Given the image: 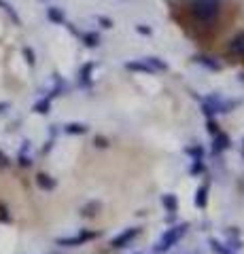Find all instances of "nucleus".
<instances>
[{
	"mask_svg": "<svg viewBox=\"0 0 244 254\" xmlns=\"http://www.w3.org/2000/svg\"><path fill=\"white\" fill-rule=\"evenodd\" d=\"M221 13V0H193L191 15L200 23H212Z\"/></svg>",
	"mask_w": 244,
	"mask_h": 254,
	"instance_id": "obj_1",
	"label": "nucleus"
},
{
	"mask_svg": "<svg viewBox=\"0 0 244 254\" xmlns=\"http://www.w3.org/2000/svg\"><path fill=\"white\" fill-rule=\"evenodd\" d=\"M187 229H189V222H180V225H176V227L166 229V231H163V235L155 242L153 250H155V252H168L172 246H176V244L180 242V237L187 233Z\"/></svg>",
	"mask_w": 244,
	"mask_h": 254,
	"instance_id": "obj_2",
	"label": "nucleus"
},
{
	"mask_svg": "<svg viewBox=\"0 0 244 254\" xmlns=\"http://www.w3.org/2000/svg\"><path fill=\"white\" fill-rule=\"evenodd\" d=\"M96 237H100L98 231H93V229H81L79 233L70 235V237H58L56 244L64 246V248H77V246H83V244H87L91 240H96Z\"/></svg>",
	"mask_w": 244,
	"mask_h": 254,
	"instance_id": "obj_3",
	"label": "nucleus"
},
{
	"mask_svg": "<svg viewBox=\"0 0 244 254\" xmlns=\"http://www.w3.org/2000/svg\"><path fill=\"white\" fill-rule=\"evenodd\" d=\"M232 108H234V102H225V100L219 98V95H208V98L204 100V104H202L204 115H206L208 119L219 115V113H230Z\"/></svg>",
	"mask_w": 244,
	"mask_h": 254,
	"instance_id": "obj_4",
	"label": "nucleus"
},
{
	"mask_svg": "<svg viewBox=\"0 0 244 254\" xmlns=\"http://www.w3.org/2000/svg\"><path fill=\"white\" fill-rule=\"evenodd\" d=\"M138 233H140V229H138V227L125 229V231H121L119 235L111 240V248H113V250H121V248H125V246H130L134 240H136Z\"/></svg>",
	"mask_w": 244,
	"mask_h": 254,
	"instance_id": "obj_5",
	"label": "nucleus"
},
{
	"mask_svg": "<svg viewBox=\"0 0 244 254\" xmlns=\"http://www.w3.org/2000/svg\"><path fill=\"white\" fill-rule=\"evenodd\" d=\"M232 148V140H230V136L227 133H223V131H219L217 136H212V146H210V153L212 155H221V153H225V150H230Z\"/></svg>",
	"mask_w": 244,
	"mask_h": 254,
	"instance_id": "obj_6",
	"label": "nucleus"
},
{
	"mask_svg": "<svg viewBox=\"0 0 244 254\" xmlns=\"http://www.w3.org/2000/svg\"><path fill=\"white\" fill-rule=\"evenodd\" d=\"M208 190H210V180L202 182V185L195 189V197H193V203L198 205V208H206L208 203Z\"/></svg>",
	"mask_w": 244,
	"mask_h": 254,
	"instance_id": "obj_7",
	"label": "nucleus"
},
{
	"mask_svg": "<svg viewBox=\"0 0 244 254\" xmlns=\"http://www.w3.org/2000/svg\"><path fill=\"white\" fill-rule=\"evenodd\" d=\"M36 187H38V189H43V190H53V189L58 187V180H56V178H51L49 174L41 172V174H36Z\"/></svg>",
	"mask_w": 244,
	"mask_h": 254,
	"instance_id": "obj_8",
	"label": "nucleus"
},
{
	"mask_svg": "<svg viewBox=\"0 0 244 254\" xmlns=\"http://www.w3.org/2000/svg\"><path fill=\"white\" fill-rule=\"evenodd\" d=\"M230 53L238 55V58H244V32L236 34L230 41Z\"/></svg>",
	"mask_w": 244,
	"mask_h": 254,
	"instance_id": "obj_9",
	"label": "nucleus"
},
{
	"mask_svg": "<svg viewBox=\"0 0 244 254\" xmlns=\"http://www.w3.org/2000/svg\"><path fill=\"white\" fill-rule=\"evenodd\" d=\"M162 205H163V210H166V212L174 214V212L178 210V199H176V195H174V193L162 195Z\"/></svg>",
	"mask_w": 244,
	"mask_h": 254,
	"instance_id": "obj_10",
	"label": "nucleus"
},
{
	"mask_svg": "<svg viewBox=\"0 0 244 254\" xmlns=\"http://www.w3.org/2000/svg\"><path fill=\"white\" fill-rule=\"evenodd\" d=\"M28 150H30V142L26 140L23 142V146H21V150H19V155H17V165L19 168H30V165H32V159H30Z\"/></svg>",
	"mask_w": 244,
	"mask_h": 254,
	"instance_id": "obj_11",
	"label": "nucleus"
},
{
	"mask_svg": "<svg viewBox=\"0 0 244 254\" xmlns=\"http://www.w3.org/2000/svg\"><path fill=\"white\" fill-rule=\"evenodd\" d=\"M64 131L70 133V136H83V133H87V125H83V123H66Z\"/></svg>",
	"mask_w": 244,
	"mask_h": 254,
	"instance_id": "obj_12",
	"label": "nucleus"
},
{
	"mask_svg": "<svg viewBox=\"0 0 244 254\" xmlns=\"http://www.w3.org/2000/svg\"><path fill=\"white\" fill-rule=\"evenodd\" d=\"M125 68H128V70H136V72H149V74L155 72V70L149 66L145 60L143 62H128V64H125Z\"/></svg>",
	"mask_w": 244,
	"mask_h": 254,
	"instance_id": "obj_13",
	"label": "nucleus"
},
{
	"mask_svg": "<svg viewBox=\"0 0 244 254\" xmlns=\"http://www.w3.org/2000/svg\"><path fill=\"white\" fill-rule=\"evenodd\" d=\"M98 210H100V201H89L87 205L81 208V216L83 218H93L98 214Z\"/></svg>",
	"mask_w": 244,
	"mask_h": 254,
	"instance_id": "obj_14",
	"label": "nucleus"
},
{
	"mask_svg": "<svg viewBox=\"0 0 244 254\" xmlns=\"http://www.w3.org/2000/svg\"><path fill=\"white\" fill-rule=\"evenodd\" d=\"M206 172V165H204V159H191V168H189V176H200V174Z\"/></svg>",
	"mask_w": 244,
	"mask_h": 254,
	"instance_id": "obj_15",
	"label": "nucleus"
},
{
	"mask_svg": "<svg viewBox=\"0 0 244 254\" xmlns=\"http://www.w3.org/2000/svg\"><path fill=\"white\" fill-rule=\"evenodd\" d=\"M49 108H51V100L49 98H43V100H38L36 104H34V113H38V115H47L49 113Z\"/></svg>",
	"mask_w": 244,
	"mask_h": 254,
	"instance_id": "obj_16",
	"label": "nucleus"
},
{
	"mask_svg": "<svg viewBox=\"0 0 244 254\" xmlns=\"http://www.w3.org/2000/svg\"><path fill=\"white\" fill-rule=\"evenodd\" d=\"M185 153L191 159H204V146L202 144H191L185 148Z\"/></svg>",
	"mask_w": 244,
	"mask_h": 254,
	"instance_id": "obj_17",
	"label": "nucleus"
},
{
	"mask_svg": "<svg viewBox=\"0 0 244 254\" xmlns=\"http://www.w3.org/2000/svg\"><path fill=\"white\" fill-rule=\"evenodd\" d=\"M91 70H93V64H85L83 70H81V83L83 85H89V74H91Z\"/></svg>",
	"mask_w": 244,
	"mask_h": 254,
	"instance_id": "obj_18",
	"label": "nucleus"
},
{
	"mask_svg": "<svg viewBox=\"0 0 244 254\" xmlns=\"http://www.w3.org/2000/svg\"><path fill=\"white\" fill-rule=\"evenodd\" d=\"M195 62L204 64V66H208L210 70H219V68H221V64H219V62H210V58H204V55H200V58H195Z\"/></svg>",
	"mask_w": 244,
	"mask_h": 254,
	"instance_id": "obj_19",
	"label": "nucleus"
},
{
	"mask_svg": "<svg viewBox=\"0 0 244 254\" xmlns=\"http://www.w3.org/2000/svg\"><path fill=\"white\" fill-rule=\"evenodd\" d=\"M206 129H208V133H210V136H217V133L219 131H221V129H219V123L215 121V119H208V121H206Z\"/></svg>",
	"mask_w": 244,
	"mask_h": 254,
	"instance_id": "obj_20",
	"label": "nucleus"
},
{
	"mask_svg": "<svg viewBox=\"0 0 244 254\" xmlns=\"http://www.w3.org/2000/svg\"><path fill=\"white\" fill-rule=\"evenodd\" d=\"M11 220V214H9V208L4 203H0V222H9Z\"/></svg>",
	"mask_w": 244,
	"mask_h": 254,
	"instance_id": "obj_21",
	"label": "nucleus"
},
{
	"mask_svg": "<svg viewBox=\"0 0 244 254\" xmlns=\"http://www.w3.org/2000/svg\"><path fill=\"white\" fill-rule=\"evenodd\" d=\"M93 146H98V148H108V140L104 136H96L93 138Z\"/></svg>",
	"mask_w": 244,
	"mask_h": 254,
	"instance_id": "obj_22",
	"label": "nucleus"
},
{
	"mask_svg": "<svg viewBox=\"0 0 244 254\" xmlns=\"http://www.w3.org/2000/svg\"><path fill=\"white\" fill-rule=\"evenodd\" d=\"M83 38H85V45L87 47H96L98 45V36L96 34H85Z\"/></svg>",
	"mask_w": 244,
	"mask_h": 254,
	"instance_id": "obj_23",
	"label": "nucleus"
},
{
	"mask_svg": "<svg viewBox=\"0 0 244 254\" xmlns=\"http://www.w3.org/2000/svg\"><path fill=\"white\" fill-rule=\"evenodd\" d=\"M9 165H11V159H9V157H6V155L2 153V150H0V170L9 168Z\"/></svg>",
	"mask_w": 244,
	"mask_h": 254,
	"instance_id": "obj_24",
	"label": "nucleus"
},
{
	"mask_svg": "<svg viewBox=\"0 0 244 254\" xmlns=\"http://www.w3.org/2000/svg\"><path fill=\"white\" fill-rule=\"evenodd\" d=\"M23 53H26V58H28V64H30V66H32V64H34V53L30 51V49H26Z\"/></svg>",
	"mask_w": 244,
	"mask_h": 254,
	"instance_id": "obj_25",
	"label": "nucleus"
},
{
	"mask_svg": "<svg viewBox=\"0 0 244 254\" xmlns=\"http://www.w3.org/2000/svg\"><path fill=\"white\" fill-rule=\"evenodd\" d=\"M9 108V102H0V113H2V110H6Z\"/></svg>",
	"mask_w": 244,
	"mask_h": 254,
	"instance_id": "obj_26",
	"label": "nucleus"
},
{
	"mask_svg": "<svg viewBox=\"0 0 244 254\" xmlns=\"http://www.w3.org/2000/svg\"><path fill=\"white\" fill-rule=\"evenodd\" d=\"M242 157H244V140H242Z\"/></svg>",
	"mask_w": 244,
	"mask_h": 254,
	"instance_id": "obj_27",
	"label": "nucleus"
}]
</instances>
